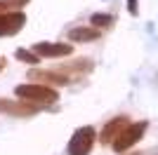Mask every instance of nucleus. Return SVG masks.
Here are the masks:
<instances>
[{
    "label": "nucleus",
    "instance_id": "obj_1",
    "mask_svg": "<svg viewBox=\"0 0 158 155\" xmlns=\"http://www.w3.org/2000/svg\"><path fill=\"white\" fill-rule=\"evenodd\" d=\"M17 97L24 99V101H31V103H54L59 99L57 89L52 87H45V85H35V82H26V85H17L14 87Z\"/></svg>",
    "mask_w": 158,
    "mask_h": 155
},
{
    "label": "nucleus",
    "instance_id": "obj_2",
    "mask_svg": "<svg viewBox=\"0 0 158 155\" xmlns=\"http://www.w3.org/2000/svg\"><path fill=\"white\" fill-rule=\"evenodd\" d=\"M146 127H149V122L146 120H139V122H130L123 132H120V136L113 141V150L116 153H127V150L135 146V143L144 136Z\"/></svg>",
    "mask_w": 158,
    "mask_h": 155
},
{
    "label": "nucleus",
    "instance_id": "obj_3",
    "mask_svg": "<svg viewBox=\"0 0 158 155\" xmlns=\"http://www.w3.org/2000/svg\"><path fill=\"white\" fill-rule=\"evenodd\" d=\"M97 139V132L92 127H80L73 132L71 141H69V155H90Z\"/></svg>",
    "mask_w": 158,
    "mask_h": 155
},
{
    "label": "nucleus",
    "instance_id": "obj_4",
    "mask_svg": "<svg viewBox=\"0 0 158 155\" xmlns=\"http://www.w3.org/2000/svg\"><path fill=\"white\" fill-rule=\"evenodd\" d=\"M28 78L35 85H45V87H61V85L71 82V78H66L59 71H38V68H33V71H28Z\"/></svg>",
    "mask_w": 158,
    "mask_h": 155
},
{
    "label": "nucleus",
    "instance_id": "obj_5",
    "mask_svg": "<svg viewBox=\"0 0 158 155\" xmlns=\"http://www.w3.org/2000/svg\"><path fill=\"white\" fill-rule=\"evenodd\" d=\"M0 113L28 117V115H35V113H38V106L31 103V101H10V99H0Z\"/></svg>",
    "mask_w": 158,
    "mask_h": 155
},
{
    "label": "nucleus",
    "instance_id": "obj_6",
    "mask_svg": "<svg viewBox=\"0 0 158 155\" xmlns=\"http://www.w3.org/2000/svg\"><path fill=\"white\" fill-rule=\"evenodd\" d=\"M127 125H130V117H125V115H118V117H113V120H109V122L104 125V129H102V134H99L102 143H104V146H111Z\"/></svg>",
    "mask_w": 158,
    "mask_h": 155
},
{
    "label": "nucleus",
    "instance_id": "obj_7",
    "mask_svg": "<svg viewBox=\"0 0 158 155\" xmlns=\"http://www.w3.org/2000/svg\"><path fill=\"white\" fill-rule=\"evenodd\" d=\"M33 52L45 59H59V57H69L73 52V47L69 42H38L33 47Z\"/></svg>",
    "mask_w": 158,
    "mask_h": 155
},
{
    "label": "nucleus",
    "instance_id": "obj_8",
    "mask_svg": "<svg viewBox=\"0 0 158 155\" xmlns=\"http://www.w3.org/2000/svg\"><path fill=\"white\" fill-rule=\"evenodd\" d=\"M94 68V64H92V59H87V57H80V59H73V61H69V64H61V66H57L54 71H59V73H64L66 78H78V75H83V73H90Z\"/></svg>",
    "mask_w": 158,
    "mask_h": 155
},
{
    "label": "nucleus",
    "instance_id": "obj_9",
    "mask_svg": "<svg viewBox=\"0 0 158 155\" xmlns=\"http://www.w3.org/2000/svg\"><path fill=\"white\" fill-rule=\"evenodd\" d=\"M24 24H26L24 12H5V14H0V38H2V35H14V33H19V28Z\"/></svg>",
    "mask_w": 158,
    "mask_h": 155
},
{
    "label": "nucleus",
    "instance_id": "obj_10",
    "mask_svg": "<svg viewBox=\"0 0 158 155\" xmlns=\"http://www.w3.org/2000/svg\"><path fill=\"white\" fill-rule=\"evenodd\" d=\"M102 35V31L92 28V26H78V28H71L69 31V40L71 42H92Z\"/></svg>",
    "mask_w": 158,
    "mask_h": 155
},
{
    "label": "nucleus",
    "instance_id": "obj_11",
    "mask_svg": "<svg viewBox=\"0 0 158 155\" xmlns=\"http://www.w3.org/2000/svg\"><path fill=\"white\" fill-rule=\"evenodd\" d=\"M113 21H116L113 14H92V17H90V24H92V28H97V31L113 26Z\"/></svg>",
    "mask_w": 158,
    "mask_h": 155
},
{
    "label": "nucleus",
    "instance_id": "obj_12",
    "mask_svg": "<svg viewBox=\"0 0 158 155\" xmlns=\"http://www.w3.org/2000/svg\"><path fill=\"white\" fill-rule=\"evenodd\" d=\"M14 57L19 59V61H24V64H33V66L38 64V59H40L38 54H35V52H28V50H24V47L14 52Z\"/></svg>",
    "mask_w": 158,
    "mask_h": 155
},
{
    "label": "nucleus",
    "instance_id": "obj_13",
    "mask_svg": "<svg viewBox=\"0 0 158 155\" xmlns=\"http://www.w3.org/2000/svg\"><path fill=\"white\" fill-rule=\"evenodd\" d=\"M7 2V10H10V12H21V7L26 5L28 0H5Z\"/></svg>",
    "mask_w": 158,
    "mask_h": 155
},
{
    "label": "nucleus",
    "instance_id": "obj_14",
    "mask_svg": "<svg viewBox=\"0 0 158 155\" xmlns=\"http://www.w3.org/2000/svg\"><path fill=\"white\" fill-rule=\"evenodd\" d=\"M127 10H130L132 17H137V14H139V2H137V0H127Z\"/></svg>",
    "mask_w": 158,
    "mask_h": 155
},
{
    "label": "nucleus",
    "instance_id": "obj_15",
    "mask_svg": "<svg viewBox=\"0 0 158 155\" xmlns=\"http://www.w3.org/2000/svg\"><path fill=\"white\" fill-rule=\"evenodd\" d=\"M5 12H10V10H7V2H5V0H0V14H5Z\"/></svg>",
    "mask_w": 158,
    "mask_h": 155
},
{
    "label": "nucleus",
    "instance_id": "obj_16",
    "mask_svg": "<svg viewBox=\"0 0 158 155\" xmlns=\"http://www.w3.org/2000/svg\"><path fill=\"white\" fill-rule=\"evenodd\" d=\"M2 66H5V61H2V59H0V71H2Z\"/></svg>",
    "mask_w": 158,
    "mask_h": 155
},
{
    "label": "nucleus",
    "instance_id": "obj_17",
    "mask_svg": "<svg viewBox=\"0 0 158 155\" xmlns=\"http://www.w3.org/2000/svg\"><path fill=\"white\" fill-rule=\"evenodd\" d=\"M130 155H144V153H130Z\"/></svg>",
    "mask_w": 158,
    "mask_h": 155
}]
</instances>
